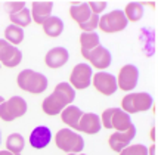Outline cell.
<instances>
[{
  "instance_id": "obj_25",
  "label": "cell",
  "mask_w": 158,
  "mask_h": 155,
  "mask_svg": "<svg viewBox=\"0 0 158 155\" xmlns=\"http://www.w3.org/2000/svg\"><path fill=\"white\" fill-rule=\"evenodd\" d=\"M24 146H25V139L19 133H12V135L7 137V140H6L7 151H10L14 154H21Z\"/></svg>"
},
{
  "instance_id": "obj_24",
  "label": "cell",
  "mask_w": 158,
  "mask_h": 155,
  "mask_svg": "<svg viewBox=\"0 0 158 155\" xmlns=\"http://www.w3.org/2000/svg\"><path fill=\"white\" fill-rule=\"evenodd\" d=\"M5 40L9 41L10 44H19L21 41L24 40V30L16 25H7L5 30Z\"/></svg>"
},
{
  "instance_id": "obj_30",
  "label": "cell",
  "mask_w": 158,
  "mask_h": 155,
  "mask_svg": "<svg viewBox=\"0 0 158 155\" xmlns=\"http://www.w3.org/2000/svg\"><path fill=\"white\" fill-rule=\"evenodd\" d=\"M5 7L7 9V12L10 15V14H15V12L22 10V9L25 7V3H24V2H9V3L5 5Z\"/></svg>"
},
{
  "instance_id": "obj_35",
  "label": "cell",
  "mask_w": 158,
  "mask_h": 155,
  "mask_svg": "<svg viewBox=\"0 0 158 155\" xmlns=\"http://www.w3.org/2000/svg\"><path fill=\"white\" fill-rule=\"evenodd\" d=\"M68 155H86V154H81V152H80V154H68Z\"/></svg>"
},
{
  "instance_id": "obj_12",
  "label": "cell",
  "mask_w": 158,
  "mask_h": 155,
  "mask_svg": "<svg viewBox=\"0 0 158 155\" xmlns=\"http://www.w3.org/2000/svg\"><path fill=\"white\" fill-rule=\"evenodd\" d=\"M86 59L90 61L92 67L98 68V69H106L111 65V62H112L110 50L105 49L103 46H101V44L98 47H95L92 52H89V55L86 56Z\"/></svg>"
},
{
  "instance_id": "obj_36",
  "label": "cell",
  "mask_w": 158,
  "mask_h": 155,
  "mask_svg": "<svg viewBox=\"0 0 158 155\" xmlns=\"http://www.w3.org/2000/svg\"><path fill=\"white\" fill-rule=\"evenodd\" d=\"M0 139H2V135H0Z\"/></svg>"
},
{
  "instance_id": "obj_19",
  "label": "cell",
  "mask_w": 158,
  "mask_h": 155,
  "mask_svg": "<svg viewBox=\"0 0 158 155\" xmlns=\"http://www.w3.org/2000/svg\"><path fill=\"white\" fill-rule=\"evenodd\" d=\"M133 126L130 118V114L124 112L123 109L115 108L112 118H111V128H115L117 132H124V130H129Z\"/></svg>"
},
{
  "instance_id": "obj_26",
  "label": "cell",
  "mask_w": 158,
  "mask_h": 155,
  "mask_svg": "<svg viewBox=\"0 0 158 155\" xmlns=\"http://www.w3.org/2000/svg\"><path fill=\"white\" fill-rule=\"evenodd\" d=\"M120 155H148V148L145 145L136 143V145H127L124 149H121Z\"/></svg>"
},
{
  "instance_id": "obj_8",
  "label": "cell",
  "mask_w": 158,
  "mask_h": 155,
  "mask_svg": "<svg viewBox=\"0 0 158 155\" xmlns=\"http://www.w3.org/2000/svg\"><path fill=\"white\" fill-rule=\"evenodd\" d=\"M139 80V69L131 64H127L120 68V73L117 77V86L124 92H131L138 86Z\"/></svg>"
},
{
  "instance_id": "obj_22",
  "label": "cell",
  "mask_w": 158,
  "mask_h": 155,
  "mask_svg": "<svg viewBox=\"0 0 158 155\" xmlns=\"http://www.w3.org/2000/svg\"><path fill=\"white\" fill-rule=\"evenodd\" d=\"M123 12H124V16H126L127 21L138 22V21L142 19V16H143V5H142V3H138V2L127 3V5H126V9H124Z\"/></svg>"
},
{
  "instance_id": "obj_29",
  "label": "cell",
  "mask_w": 158,
  "mask_h": 155,
  "mask_svg": "<svg viewBox=\"0 0 158 155\" xmlns=\"http://www.w3.org/2000/svg\"><path fill=\"white\" fill-rule=\"evenodd\" d=\"M115 108H110L106 111L102 112V117H101V123L105 128H111V118H112V114H114Z\"/></svg>"
},
{
  "instance_id": "obj_15",
  "label": "cell",
  "mask_w": 158,
  "mask_h": 155,
  "mask_svg": "<svg viewBox=\"0 0 158 155\" xmlns=\"http://www.w3.org/2000/svg\"><path fill=\"white\" fill-rule=\"evenodd\" d=\"M52 140V132L50 128L46 126H39L35 127L31 135H30V145L35 149H43L46 148Z\"/></svg>"
},
{
  "instance_id": "obj_11",
  "label": "cell",
  "mask_w": 158,
  "mask_h": 155,
  "mask_svg": "<svg viewBox=\"0 0 158 155\" xmlns=\"http://www.w3.org/2000/svg\"><path fill=\"white\" fill-rule=\"evenodd\" d=\"M135 136H136V127H135V124H133L129 130H124V132H114V133L110 136L108 143H110L111 149H112L114 152H120L121 149H124L131 140H133Z\"/></svg>"
},
{
  "instance_id": "obj_28",
  "label": "cell",
  "mask_w": 158,
  "mask_h": 155,
  "mask_svg": "<svg viewBox=\"0 0 158 155\" xmlns=\"http://www.w3.org/2000/svg\"><path fill=\"white\" fill-rule=\"evenodd\" d=\"M87 5H89L92 14H95V15L99 16V14H102L103 10H105V7H106V2H89Z\"/></svg>"
},
{
  "instance_id": "obj_17",
  "label": "cell",
  "mask_w": 158,
  "mask_h": 155,
  "mask_svg": "<svg viewBox=\"0 0 158 155\" xmlns=\"http://www.w3.org/2000/svg\"><path fill=\"white\" fill-rule=\"evenodd\" d=\"M61 121L65 123L68 128L74 130V132H78V123H80V118L83 115V111L76 105H68L67 108L62 109L61 114Z\"/></svg>"
},
{
  "instance_id": "obj_5",
  "label": "cell",
  "mask_w": 158,
  "mask_h": 155,
  "mask_svg": "<svg viewBox=\"0 0 158 155\" xmlns=\"http://www.w3.org/2000/svg\"><path fill=\"white\" fill-rule=\"evenodd\" d=\"M129 21L126 19L124 12L121 9H114L110 14H105L99 18V30L103 33H120L127 27Z\"/></svg>"
},
{
  "instance_id": "obj_6",
  "label": "cell",
  "mask_w": 158,
  "mask_h": 155,
  "mask_svg": "<svg viewBox=\"0 0 158 155\" xmlns=\"http://www.w3.org/2000/svg\"><path fill=\"white\" fill-rule=\"evenodd\" d=\"M27 112V102L19 96H12L0 105V118L3 121H14Z\"/></svg>"
},
{
  "instance_id": "obj_7",
  "label": "cell",
  "mask_w": 158,
  "mask_h": 155,
  "mask_svg": "<svg viewBox=\"0 0 158 155\" xmlns=\"http://www.w3.org/2000/svg\"><path fill=\"white\" fill-rule=\"evenodd\" d=\"M92 75H93V69L87 64H77L73 68L71 75H69V84L74 90H83L87 89L92 84Z\"/></svg>"
},
{
  "instance_id": "obj_31",
  "label": "cell",
  "mask_w": 158,
  "mask_h": 155,
  "mask_svg": "<svg viewBox=\"0 0 158 155\" xmlns=\"http://www.w3.org/2000/svg\"><path fill=\"white\" fill-rule=\"evenodd\" d=\"M148 155H155V145H151L148 148Z\"/></svg>"
},
{
  "instance_id": "obj_13",
  "label": "cell",
  "mask_w": 158,
  "mask_h": 155,
  "mask_svg": "<svg viewBox=\"0 0 158 155\" xmlns=\"http://www.w3.org/2000/svg\"><path fill=\"white\" fill-rule=\"evenodd\" d=\"M102 128V123L99 115L93 114V112H83L80 123H78V132H83L86 135H96Z\"/></svg>"
},
{
  "instance_id": "obj_9",
  "label": "cell",
  "mask_w": 158,
  "mask_h": 155,
  "mask_svg": "<svg viewBox=\"0 0 158 155\" xmlns=\"http://www.w3.org/2000/svg\"><path fill=\"white\" fill-rule=\"evenodd\" d=\"M22 61V53L16 46L10 44L5 39H0V64L7 68H14L19 65Z\"/></svg>"
},
{
  "instance_id": "obj_33",
  "label": "cell",
  "mask_w": 158,
  "mask_h": 155,
  "mask_svg": "<svg viewBox=\"0 0 158 155\" xmlns=\"http://www.w3.org/2000/svg\"><path fill=\"white\" fill-rule=\"evenodd\" d=\"M151 140H152V142H155V127H152V128H151Z\"/></svg>"
},
{
  "instance_id": "obj_32",
  "label": "cell",
  "mask_w": 158,
  "mask_h": 155,
  "mask_svg": "<svg viewBox=\"0 0 158 155\" xmlns=\"http://www.w3.org/2000/svg\"><path fill=\"white\" fill-rule=\"evenodd\" d=\"M0 155H19V154H14V152H10V151H0Z\"/></svg>"
},
{
  "instance_id": "obj_4",
  "label": "cell",
  "mask_w": 158,
  "mask_h": 155,
  "mask_svg": "<svg viewBox=\"0 0 158 155\" xmlns=\"http://www.w3.org/2000/svg\"><path fill=\"white\" fill-rule=\"evenodd\" d=\"M154 99L149 93L146 92H138V93L126 94L121 101V108L127 114H136V112H143L152 108Z\"/></svg>"
},
{
  "instance_id": "obj_20",
  "label": "cell",
  "mask_w": 158,
  "mask_h": 155,
  "mask_svg": "<svg viewBox=\"0 0 158 155\" xmlns=\"http://www.w3.org/2000/svg\"><path fill=\"white\" fill-rule=\"evenodd\" d=\"M99 44H101L99 43V36L95 31L93 33H81V36H80V46H81V56L84 59L89 55V52H92Z\"/></svg>"
},
{
  "instance_id": "obj_34",
  "label": "cell",
  "mask_w": 158,
  "mask_h": 155,
  "mask_svg": "<svg viewBox=\"0 0 158 155\" xmlns=\"http://www.w3.org/2000/svg\"><path fill=\"white\" fill-rule=\"evenodd\" d=\"M3 102H5V99H3V96H0V105H2Z\"/></svg>"
},
{
  "instance_id": "obj_18",
  "label": "cell",
  "mask_w": 158,
  "mask_h": 155,
  "mask_svg": "<svg viewBox=\"0 0 158 155\" xmlns=\"http://www.w3.org/2000/svg\"><path fill=\"white\" fill-rule=\"evenodd\" d=\"M69 15L78 25H81V24H84V22H87L90 19L92 10H90L87 3H76L74 2L69 7Z\"/></svg>"
},
{
  "instance_id": "obj_21",
  "label": "cell",
  "mask_w": 158,
  "mask_h": 155,
  "mask_svg": "<svg viewBox=\"0 0 158 155\" xmlns=\"http://www.w3.org/2000/svg\"><path fill=\"white\" fill-rule=\"evenodd\" d=\"M43 31L49 37H59L64 31V22L58 16H49L43 24Z\"/></svg>"
},
{
  "instance_id": "obj_14",
  "label": "cell",
  "mask_w": 158,
  "mask_h": 155,
  "mask_svg": "<svg viewBox=\"0 0 158 155\" xmlns=\"http://www.w3.org/2000/svg\"><path fill=\"white\" fill-rule=\"evenodd\" d=\"M68 58H69V53L68 50L65 47H53L50 49L46 56H44V62L49 68L52 69H56V68H61L64 67L67 62H68Z\"/></svg>"
},
{
  "instance_id": "obj_27",
  "label": "cell",
  "mask_w": 158,
  "mask_h": 155,
  "mask_svg": "<svg viewBox=\"0 0 158 155\" xmlns=\"http://www.w3.org/2000/svg\"><path fill=\"white\" fill-rule=\"evenodd\" d=\"M98 25H99V16L95 14H92L90 19L87 21V22L81 24V25H78V27L83 30V33H93L98 28Z\"/></svg>"
},
{
  "instance_id": "obj_1",
  "label": "cell",
  "mask_w": 158,
  "mask_h": 155,
  "mask_svg": "<svg viewBox=\"0 0 158 155\" xmlns=\"http://www.w3.org/2000/svg\"><path fill=\"white\" fill-rule=\"evenodd\" d=\"M74 99H76V90L71 87V84L69 83H59V84H56L52 94L43 101L41 109L48 115H59L62 112V109L71 105Z\"/></svg>"
},
{
  "instance_id": "obj_16",
  "label": "cell",
  "mask_w": 158,
  "mask_h": 155,
  "mask_svg": "<svg viewBox=\"0 0 158 155\" xmlns=\"http://www.w3.org/2000/svg\"><path fill=\"white\" fill-rule=\"evenodd\" d=\"M52 9H53V3L52 2H33L31 5V19L35 24H43L49 16H52Z\"/></svg>"
},
{
  "instance_id": "obj_2",
  "label": "cell",
  "mask_w": 158,
  "mask_h": 155,
  "mask_svg": "<svg viewBox=\"0 0 158 155\" xmlns=\"http://www.w3.org/2000/svg\"><path fill=\"white\" fill-rule=\"evenodd\" d=\"M16 83H18L19 89L33 94H40L48 89L46 75L33 71V69H22L16 77Z\"/></svg>"
},
{
  "instance_id": "obj_3",
  "label": "cell",
  "mask_w": 158,
  "mask_h": 155,
  "mask_svg": "<svg viewBox=\"0 0 158 155\" xmlns=\"http://www.w3.org/2000/svg\"><path fill=\"white\" fill-rule=\"evenodd\" d=\"M56 146L67 154H80L84 149V140L71 128H61L55 135Z\"/></svg>"
},
{
  "instance_id": "obj_10",
  "label": "cell",
  "mask_w": 158,
  "mask_h": 155,
  "mask_svg": "<svg viewBox=\"0 0 158 155\" xmlns=\"http://www.w3.org/2000/svg\"><path fill=\"white\" fill-rule=\"evenodd\" d=\"M92 84L103 96H111L117 92V78L110 73H96L92 75Z\"/></svg>"
},
{
  "instance_id": "obj_23",
  "label": "cell",
  "mask_w": 158,
  "mask_h": 155,
  "mask_svg": "<svg viewBox=\"0 0 158 155\" xmlns=\"http://www.w3.org/2000/svg\"><path fill=\"white\" fill-rule=\"evenodd\" d=\"M9 19L12 22V25H16V27H28L31 24V12L28 10V7H24L19 12H15V14L9 15Z\"/></svg>"
},
{
  "instance_id": "obj_37",
  "label": "cell",
  "mask_w": 158,
  "mask_h": 155,
  "mask_svg": "<svg viewBox=\"0 0 158 155\" xmlns=\"http://www.w3.org/2000/svg\"><path fill=\"white\" fill-rule=\"evenodd\" d=\"M0 67H2V64H0Z\"/></svg>"
}]
</instances>
